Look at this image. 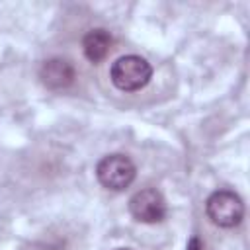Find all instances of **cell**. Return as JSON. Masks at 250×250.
<instances>
[{
  "label": "cell",
  "instance_id": "1",
  "mask_svg": "<svg viewBox=\"0 0 250 250\" xmlns=\"http://www.w3.org/2000/svg\"><path fill=\"white\" fill-rule=\"evenodd\" d=\"M152 76V66L137 55L119 57L111 66V82L123 92H135L148 84Z\"/></svg>",
  "mask_w": 250,
  "mask_h": 250
},
{
  "label": "cell",
  "instance_id": "2",
  "mask_svg": "<svg viewBox=\"0 0 250 250\" xmlns=\"http://www.w3.org/2000/svg\"><path fill=\"white\" fill-rule=\"evenodd\" d=\"M205 209H207L209 219L217 227H223V229L236 227L244 217L242 199L234 191H229V189H219V191L211 193Z\"/></svg>",
  "mask_w": 250,
  "mask_h": 250
},
{
  "label": "cell",
  "instance_id": "3",
  "mask_svg": "<svg viewBox=\"0 0 250 250\" xmlns=\"http://www.w3.org/2000/svg\"><path fill=\"white\" fill-rule=\"evenodd\" d=\"M137 168L125 154H107L98 162L96 176L100 184L107 189H125L135 180Z\"/></svg>",
  "mask_w": 250,
  "mask_h": 250
},
{
  "label": "cell",
  "instance_id": "4",
  "mask_svg": "<svg viewBox=\"0 0 250 250\" xmlns=\"http://www.w3.org/2000/svg\"><path fill=\"white\" fill-rule=\"evenodd\" d=\"M129 211L139 223H158L166 215V201L158 189L146 188L129 199Z\"/></svg>",
  "mask_w": 250,
  "mask_h": 250
},
{
  "label": "cell",
  "instance_id": "5",
  "mask_svg": "<svg viewBox=\"0 0 250 250\" xmlns=\"http://www.w3.org/2000/svg\"><path fill=\"white\" fill-rule=\"evenodd\" d=\"M41 82L51 90H62L72 84L74 80V68L66 59H51L45 61L39 70Z\"/></svg>",
  "mask_w": 250,
  "mask_h": 250
},
{
  "label": "cell",
  "instance_id": "6",
  "mask_svg": "<svg viewBox=\"0 0 250 250\" xmlns=\"http://www.w3.org/2000/svg\"><path fill=\"white\" fill-rule=\"evenodd\" d=\"M82 51L90 62H94V64L102 62L111 51V35L105 29L88 31L82 39Z\"/></svg>",
  "mask_w": 250,
  "mask_h": 250
},
{
  "label": "cell",
  "instance_id": "7",
  "mask_svg": "<svg viewBox=\"0 0 250 250\" xmlns=\"http://www.w3.org/2000/svg\"><path fill=\"white\" fill-rule=\"evenodd\" d=\"M188 250H203V246H201V240H199L197 236H193V238L189 240V244H188Z\"/></svg>",
  "mask_w": 250,
  "mask_h": 250
},
{
  "label": "cell",
  "instance_id": "8",
  "mask_svg": "<svg viewBox=\"0 0 250 250\" xmlns=\"http://www.w3.org/2000/svg\"><path fill=\"white\" fill-rule=\"evenodd\" d=\"M119 250H129V248H119Z\"/></svg>",
  "mask_w": 250,
  "mask_h": 250
}]
</instances>
